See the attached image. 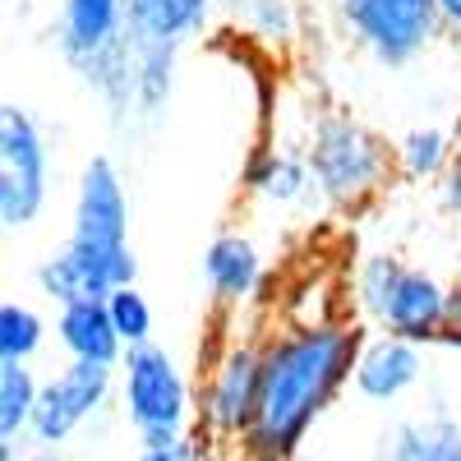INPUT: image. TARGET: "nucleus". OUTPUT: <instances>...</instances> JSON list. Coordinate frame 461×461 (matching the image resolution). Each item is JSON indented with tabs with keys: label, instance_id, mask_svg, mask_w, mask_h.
Wrapping results in <instances>:
<instances>
[{
	"label": "nucleus",
	"instance_id": "423d86ee",
	"mask_svg": "<svg viewBox=\"0 0 461 461\" xmlns=\"http://www.w3.org/2000/svg\"><path fill=\"white\" fill-rule=\"evenodd\" d=\"M351 37L383 65H406L429 47L438 19L434 0H337Z\"/></svg>",
	"mask_w": 461,
	"mask_h": 461
},
{
	"label": "nucleus",
	"instance_id": "412c9836",
	"mask_svg": "<svg viewBox=\"0 0 461 461\" xmlns=\"http://www.w3.org/2000/svg\"><path fill=\"white\" fill-rule=\"evenodd\" d=\"M106 310H111L115 332H121V341H125V351H134V346H148V337H152V310H148V300H143L139 286L111 291V295H106Z\"/></svg>",
	"mask_w": 461,
	"mask_h": 461
},
{
	"label": "nucleus",
	"instance_id": "9b49d317",
	"mask_svg": "<svg viewBox=\"0 0 461 461\" xmlns=\"http://www.w3.org/2000/svg\"><path fill=\"white\" fill-rule=\"evenodd\" d=\"M420 369H425V356H420L415 341L378 332V337H365L351 378H356L360 397H369V402H397L406 388H415Z\"/></svg>",
	"mask_w": 461,
	"mask_h": 461
},
{
	"label": "nucleus",
	"instance_id": "b1692460",
	"mask_svg": "<svg viewBox=\"0 0 461 461\" xmlns=\"http://www.w3.org/2000/svg\"><path fill=\"white\" fill-rule=\"evenodd\" d=\"M443 203L461 217V158H452V167L443 171Z\"/></svg>",
	"mask_w": 461,
	"mask_h": 461
},
{
	"label": "nucleus",
	"instance_id": "0eeeda50",
	"mask_svg": "<svg viewBox=\"0 0 461 461\" xmlns=\"http://www.w3.org/2000/svg\"><path fill=\"white\" fill-rule=\"evenodd\" d=\"M258 388H263V346L249 341L226 346L203 383V429L221 443L230 438L245 443L258 415Z\"/></svg>",
	"mask_w": 461,
	"mask_h": 461
},
{
	"label": "nucleus",
	"instance_id": "dca6fc26",
	"mask_svg": "<svg viewBox=\"0 0 461 461\" xmlns=\"http://www.w3.org/2000/svg\"><path fill=\"white\" fill-rule=\"evenodd\" d=\"M245 185L254 189V194L273 199V203H295L304 189L314 185V176H310V162L295 158V152L263 148V152H254V162L245 171Z\"/></svg>",
	"mask_w": 461,
	"mask_h": 461
},
{
	"label": "nucleus",
	"instance_id": "393cba45",
	"mask_svg": "<svg viewBox=\"0 0 461 461\" xmlns=\"http://www.w3.org/2000/svg\"><path fill=\"white\" fill-rule=\"evenodd\" d=\"M434 5H438V19H443V23L461 28V0H434Z\"/></svg>",
	"mask_w": 461,
	"mask_h": 461
},
{
	"label": "nucleus",
	"instance_id": "f257e3e1",
	"mask_svg": "<svg viewBox=\"0 0 461 461\" xmlns=\"http://www.w3.org/2000/svg\"><path fill=\"white\" fill-rule=\"evenodd\" d=\"M365 332L346 319L332 323H291L263 341V388L254 429L240 443L249 461H291L314 420L332 406L341 383L356 374Z\"/></svg>",
	"mask_w": 461,
	"mask_h": 461
},
{
	"label": "nucleus",
	"instance_id": "aec40b11",
	"mask_svg": "<svg viewBox=\"0 0 461 461\" xmlns=\"http://www.w3.org/2000/svg\"><path fill=\"white\" fill-rule=\"evenodd\" d=\"M397 167L415 180L425 176H438L452 167V148H447V134L443 130H411L397 148Z\"/></svg>",
	"mask_w": 461,
	"mask_h": 461
},
{
	"label": "nucleus",
	"instance_id": "1a4fd4ad",
	"mask_svg": "<svg viewBox=\"0 0 461 461\" xmlns=\"http://www.w3.org/2000/svg\"><path fill=\"white\" fill-rule=\"evenodd\" d=\"M56 42L69 65H97L125 42V0H65Z\"/></svg>",
	"mask_w": 461,
	"mask_h": 461
},
{
	"label": "nucleus",
	"instance_id": "20e7f679",
	"mask_svg": "<svg viewBox=\"0 0 461 461\" xmlns=\"http://www.w3.org/2000/svg\"><path fill=\"white\" fill-rule=\"evenodd\" d=\"M121 406L130 429L139 434L143 447H162L185 438L189 420V383L180 365L162 351V346H134L121 360Z\"/></svg>",
	"mask_w": 461,
	"mask_h": 461
},
{
	"label": "nucleus",
	"instance_id": "2eb2a0df",
	"mask_svg": "<svg viewBox=\"0 0 461 461\" xmlns=\"http://www.w3.org/2000/svg\"><path fill=\"white\" fill-rule=\"evenodd\" d=\"M383 461H461V425L443 415L402 420L383 443Z\"/></svg>",
	"mask_w": 461,
	"mask_h": 461
},
{
	"label": "nucleus",
	"instance_id": "ddd939ff",
	"mask_svg": "<svg viewBox=\"0 0 461 461\" xmlns=\"http://www.w3.org/2000/svg\"><path fill=\"white\" fill-rule=\"evenodd\" d=\"M212 10V0H125V37L139 47H171L180 51Z\"/></svg>",
	"mask_w": 461,
	"mask_h": 461
},
{
	"label": "nucleus",
	"instance_id": "bb28decb",
	"mask_svg": "<svg viewBox=\"0 0 461 461\" xmlns=\"http://www.w3.org/2000/svg\"><path fill=\"white\" fill-rule=\"evenodd\" d=\"M0 461H14V447H5V443H0Z\"/></svg>",
	"mask_w": 461,
	"mask_h": 461
},
{
	"label": "nucleus",
	"instance_id": "7ed1b4c3",
	"mask_svg": "<svg viewBox=\"0 0 461 461\" xmlns=\"http://www.w3.org/2000/svg\"><path fill=\"white\" fill-rule=\"evenodd\" d=\"M69 249L102 263L106 273L134 286L139 258L130 249V199L121 171L111 158H93L79 176V194H74V230H69Z\"/></svg>",
	"mask_w": 461,
	"mask_h": 461
},
{
	"label": "nucleus",
	"instance_id": "f8f14e48",
	"mask_svg": "<svg viewBox=\"0 0 461 461\" xmlns=\"http://www.w3.org/2000/svg\"><path fill=\"white\" fill-rule=\"evenodd\" d=\"M56 341L69 351V360H84V365H111L121 369L125 360V341L111 323L106 300H79V304H65L56 314Z\"/></svg>",
	"mask_w": 461,
	"mask_h": 461
},
{
	"label": "nucleus",
	"instance_id": "6ab92c4d",
	"mask_svg": "<svg viewBox=\"0 0 461 461\" xmlns=\"http://www.w3.org/2000/svg\"><path fill=\"white\" fill-rule=\"evenodd\" d=\"M42 337H47V323L37 310H28L19 300L0 304V365H28Z\"/></svg>",
	"mask_w": 461,
	"mask_h": 461
},
{
	"label": "nucleus",
	"instance_id": "f03ea898",
	"mask_svg": "<svg viewBox=\"0 0 461 461\" xmlns=\"http://www.w3.org/2000/svg\"><path fill=\"white\" fill-rule=\"evenodd\" d=\"M304 162H310L314 189L328 203L356 208L383 189V180L393 171V152L374 130H365L351 115H323L314 125Z\"/></svg>",
	"mask_w": 461,
	"mask_h": 461
},
{
	"label": "nucleus",
	"instance_id": "a878e982",
	"mask_svg": "<svg viewBox=\"0 0 461 461\" xmlns=\"http://www.w3.org/2000/svg\"><path fill=\"white\" fill-rule=\"evenodd\" d=\"M23 461H56V452H47V447H37V452H28Z\"/></svg>",
	"mask_w": 461,
	"mask_h": 461
},
{
	"label": "nucleus",
	"instance_id": "4468645a",
	"mask_svg": "<svg viewBox=\"0 0 461 461\" xmlns=\"http://www.w3.org/2000/svg\"><path fill=\"white\" fill-rule=\"evenodd\" d=\"M203 277H208L212 300H221V304L249 300V295L258 291V282H263V258H258L254 240L236 236V230L217 236V240L203 249Z\"/></svg>",
	"mask_w": 461,
	"mask_h": 461
},
{
	"label": "nucleus",
	"instance_id": "39448f33",
	"mask_svg": "<svg viewBox=\"0 0 461 461\" xmlns=\"http://www.w3.org/2000/svg\"><path fill=\"white\" fill-rule=\"evenodd\" d=\"M51 194V152L37 121L19 106H0V221L10 230L28 226Z\"/></svg>",
	"mask_w": 461,
	"mask_h": 461
},
{
	"label": "nucleus",
	"instance_id": "f3484780",
	"mask_svg": "<svg viewBox=\"0 0 461 461\" xmlns=\"http://www.w3.org/2000/svg\"><path fill=\"white\" fill-rule=\"evenodd\" d=\"M37 397H42V383L32 378L28 365H0V438L5 447H14L19 434H32Z\"/></svg>",
	"mask_w": 461,
	"mask_h": 461
},
{
	"label": "nucleus",
	"instance_id": "5701e85b",
	"mask_svg": "<svg viewBox=\"0 0 461 461\" xmlns=\"http://www.w3.org/2000/svg\"><path fill=\"white\" fill-rule=\"evenodd\" d=\"M139 461H194V443L176 438V443H162V447H143Z\"/></svg>",
	"mask_w": 461,
	"mask_h": 461
},
{
	"label": "nucleus",
	"instance_id": "9d476101",
	"mask_svg": "<svg viewBox=\"0 0 461 461\" xmlns=\"http://www.w3.org/2000/svg\"><path fill=\"white\" fill-rule=\"evenodd\" d=\"M378 328L388 337H402V341H438L443 328H447V286L434 282L429 273H415V267H406V277L397 282L388 310H383Z\"/></svg>",
	"mask_w": 461,
	"mask_h": 461
},
{
	"label": "nucleus",
	"instance_id": "6e6552de",
	"mask_svg": "<svg viewBox=\"0 0 461 461\" xmlns=\"http://www.w3.org/2000/svg\"><path fill=\"white\" fill-rule=\"evenodd\" d=\"M111 383L115 369L111 365H84V360H69L60 374H51L42 383V397H37V415H32V438L37 447H56L65 443L74 429L93 420L106 397H111Z\"/></svg>",
	"mask_w": 461,
	"mask_h": 461
},
{
	"label": "nucleus",
	"instance_id": "a211bd4d",
	"mask_svg": "<svg viewBox=\"0 0 461 461\" xmlns=\"http://www.w3.org/2000/svg\"><path fill=\"white\" fill-rule=\"evenodd\" d=\"M406 277V267L393 258V254H365L356 263V273H351V291H356V310L365 319H383V310H388V300L397 291V282Z\"/></svg>",
	"mask_w": 461,
	"mask_h": 461
},
{
	"label": "nucleus",
	"instance_id": "4be33fe9",
	"mask_svg": "<svg viewBox=\"0 0 461 461\" xmlns=\"http://www.w3.org/2000/svg\"><path fill=\"white\" fill-rule=\"evenodd\" d=\"M438 341H443V346H456V351H461V282L447 286V328H443Z\"/></svg>",
	"mask_w": 461,
	"mask_h": 461
}]
</instances>
